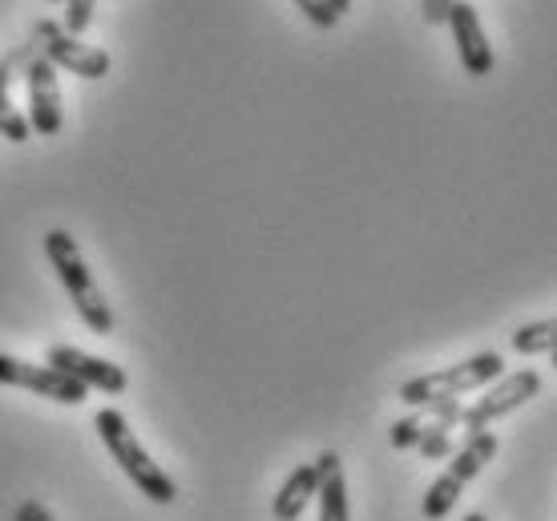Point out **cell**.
Instances as JSON below:
<instances>
[{"mask_svg":"<svg viewBox=\"0 0 557 521\" xmlns=\"http://www.w3.org/2000/svg\"><path fill=\"white\" fill-rule=\"evenodd\" d=\"M0 134L9 141H28V122H25V113L16 110L13 98H9V77L0 73Z\"/></svg>","mask_w":557,"mask_h":521,"instance_id":"16","label":"cell"},{"mask_svg":"<svg viewBox=\"0 0 557 521\" xmlns=\"http://www.w3.org/2000/svg\"><path fill=\"white\" fill-rule=\"evenodd\" d=\"M497 376H505V360L497 352H476L469 356L465 364L441 368V372H429V376H417L400 388V400L408 409H429L436 400H460L465 393H476L493 384Z\"/></svg>","mask_w":557,"mask_h":521,"instance_id":"3","label":"cell"},{"mask_svg":"<svg viewBox=\"0 0 557 521\" xmlns=\"http://www.w3.org/2000/svg\"><path fill=\"white\" fill-rule=\"evenodd\" d=\"M25 85H28V129H37L41 138H53L61 129V85H57V70L45 61L41 53L28 61L25 70Z\"/></svg>","mask_w":557,"mask_h":521,"instance_id":"7","label":"cell"},{"mask_svg":"<svg viewBox=\"0 0 557 521\" xmlns=\"http://www.w3.org/2000/svg\"><path fill=\"white\" fill-rule=\"evenodd\" d=\"M33 41H37L41 57L53 70H70V73H77V77H85V82H98V77L110 73V53L98 49V45H85V41H77V37H70V33L61 28V21L41 16L37 28H33Z\"/></svg>","mask_w":557,"mask_h":521,"instance_id":"4","label":"cell"},{"mask_svg":"<svg viewBox=\"0 0 557 521\" xmlns=\"http://www.w3.org/2000/svg\"><path fill=\"white\" fill-rule=\"evenodd\" d=\"M49 4H61V0H49Z\"/></svg>","mask_w":557,"mask_h":521,"instance_id":"25","label":"cell"},{"mask_svg":"<svg viewBox=\"0 0 557 521\" xmlns=\"http://www.w3.org/2000/svg\"><path fill=\"white\" fill-rule=\"evenodd\" d=\"M295 9H304V16L315 28H335V21H339V16L327 9V0H295Z\"/></svg>","mask_w":557,"mask_h":521,"instance_id":"19","label":"cell"},{"mask_svg":"<svg viewBox=\"0 0 557 521\" xmlns=\"http://www.w3.org/2000/svg\"><path fill=\"white\" fill-rule=\"evenodd\" d=\"M554 339H557L554 320H537V324L517 327L509 344H513V352H521V356H545V352H554Z\"/></svg>","mask_w":557,"mask_h":521,"instance_id":"14","label":"cell"},{"mask_svg":"<svg viewBox=\"0 0 557 521\" xmlns=\"http://www.w3.org/2000/svg\"><path fill=\"white\" fill-rule=\"evenodd\" d=\"M94 429H98L101 445L110 449L113 461L122 466V473L138 485V494L150 497L153 506H170V501L178 497L174 481L166 477V469L158 466V461H150V452L141 449V441L134 437V429H129V421L122 417V412L101 409L98 417H94Z\"/></svg>","mask_w":557,"mask_h":521,"instance_id":"1","label":"cell"},{"mask_svg":"<svg viewBox=\"0 0 557 521\" xmlns=\"http://www.w3.org/2000/svg\"><path fill=\"white\" fill-rule=\"evenodd\" d=\"M448 9H453V0H420V13L429 25H445Z\"/></svg>","mask_w":557,"mask_h":521,"instance_id":"21","label":"cell"},{"mask_svg":"<svg viewBox=\"0 0 557 521\" xmlns=\"http://www.w3.org/2000/svg\"><path fill=\"white\" fill-rule=\"evenodd\" d=\"M429 421H436V424H445V429H457L460 424V400H436V405H429Z\"/></svg>","mask_w":557,"mask_h":521,"instance_id":"20","label":"cell"},{"mask_svg":"<svg viewBox=\"0 0 557 521\" xmlns=\"http://www.w3.org/2000/svg\"><path fill=\"white\" fill-rule=\"evenodd\" d=\"M0 384H13V388H28L37 396H49L57 405H82L85 388L77 381H70L65 372H57L49 364H28V360H16V356L0 352Z\"/></svg>","mask_w":557,"mask_h":521,"instance_id":"6","label":"cell"},{"mask_svg":"<svg viewBox=\"0 0 557 521\" xmlns=\"http://www.w3.org/2000/svg\"><path fill=\"white\" fill-rule=\"evenodd\" d=\"M493 452H497V437H493L488 429H473V433L465 437V445L457 449V457L448 461L445 473H453L460 485H469V481H473L476 473H481V469L493 461Z\"/></svg>","mask_w":557,"mask_h":521,"instance_id":"12","label":"cell"},{"mask_svg":"<svg viewBox=\"0 0 557 521\" xmlns=\"http://www.w3.org/2000/svg\"><path fill=\"white\" fill-rule=\"evenodd\" d=\"M417 449L424 452V461H445V457H453V429H445V424L436 421H420Z\"/></svg>","mask_w":557,"mask_h":521,"instance_id":"15","label":"cell"},{"mask_svg":"<svg viewBox=\"0 0 557 521\" xmlns=\"http://www.w3.org/2000/svg\"><path fill=\"white\" fill-rule=\"evenodd\" d=\"M61 4H65V21H61V28H65L70 37H82L85 28H89V21H94L98 0H61Z\"/></svg>","mask_w":557,"mask_h":521,"instance_id":"17","label":"cell"},{"mask_svg":"<svg viewBox=\"0 0 557 521\" xmlns=\"http://www.w3.org/2000/svg\"><path fill=\"white\" fill-rule=\"evenodd\" d=\"M445 25L453 28V41H457V57L469 77H485L493 73V49H488V37L481 28V16L469 0H453Z\"/></svg>","mask_w":557,"mask_h":521,"instance_id":"9","label":"cell"},{"mask_svg":"<svg viewBox=\"0 0 557 521\" xmlns=\"http://www.w3.org/2000/svg\"><path fill=\"white\" fill-rule=\"evenodd\" d=\"M315 489H320V473H315V466L295 469L292 477L283 481V489L275 494V506H271L275 521H299L304 518V509L311 506Z\"/></svg>","mask_w":557,"mask_h":521,"instance_id":"11","label":"cell"},{"mask_svg":"<svg viewBox=\"0 0 557 521\" xmlns=\"http://www.w3.org/2000/svg\"><path fill=\"white\" fill-rule=\"evenodd\" d=\"M420 421H424V417H405V421L392 424V449H417Z\"/></svg>","mask_w":557,"mask_h":521,"instance_id":"18","label":"cell"},{"mask_svg":"<svg viewBox=\"0 0 557 521\" xmlns=\"http://www.w3.org/2000/svg\"><path fill=\"white\" fill-rule=\"evenodd\" d=\"M327 9H332L335 16H344L351 9V0H327Z\"/></svg>","mask_w":557,"mask_h":521,"instance_id":"23","label":"cell"},{"mask_svg":"<svg viewBox=\"0 0 557 521\" xmlns=\"http://www.w3.org/2000/svg\"><path fill=\"white\" fill-rule=\"evenodd\" d=\"M13 521H53V518H49V509H45L41 501H21Z\"/></svg>","mask_w":557,"mask_h":521,"instance_id":"22","label":"cell"},{"mask_svg":"<svg viewBox=\"0 0 557 521\" xmlns=\"http://www.w3.org/2000/svg\"><path fill=\"white\" fill-rule=\"evenodd\" d=\"M460 489H465V485H460L453 473H441V477L429 485V494H424V506H420V509H424V518H429V521H445L448 513H453V506H457Z\"/></svg>","mask_w":557,"mask_h":521,"instance_id":"13","label":"cell"},{"mask_svg":"<svg viewBox=\"0 0 557 521\" xmlns=\"http://www.w3.org/2000/svg\"><path fill=\"white\" fill-rule=\"evenodd\" d=\"M488 393L476 396L473 409L460 412V424H469V433L473 429H485V424H493L497 417H505V412L521 409L525 400H533V396L542 393V372H533V368H521V372H509V376H497L493 384H485Z\"/></svg>","mask_w":557,"mask_h":521,"instance_id":"5","label":"cell"},{"mask_svg":"<svg viewBox=\"0 0 557 521\" xmlns=\"http://www.w3.org/2000/svg\"><path fill=\"white\" fill-rule=\"evenodd\" d=\"M45 364L57 368V372H65L70 381L82 384L85 393H89V388H101V393H126V384H129V376L117 364L98 360V356L82 352V348H65V344L49 348V360H45Z\"/></svg>","mask_w":557,"mask_h":521,"instance_id":"8","label":"cell"},{"mask_svg":"<svg viewBox=\"0 0 557 521\" xmlns=\"http://www.w3.org/2000/svg\"><path fill=\"white\" fill-rule=\"evenodd\" d=\"M315 473H320V521H348V485H344V469L335 452L315 457Z\"/></svg>","mask_w":557,"mask_h":521,"instance_id":"10","label":"cell"},{"mask_svg":"<svg viewBox=\"0 0 557 521\" xmlns=\"http://www.w3.org/2000/svg\"><path fill=\"white\" fill-rule=\"evenodd\" d=\"M45 255H49V263H53L61 287L70 291L73 308H77V315L85 320V327L98 332V336H110L113 311H110V303H106V296H101L94 271L85 268L82 247L73 243L70 231H49V235H45Z\"/></svg>","mask_w":557,"mask_h":521,"instance_id":"2","label":"cell"},{"mask_svg":"<svg viewBox=\"0 0 557 521\" xmlns=\"http://www.w3.org/2000/svg\"><path fill=\"white\" fill-rule=\"evenodd\" d=\"M465 521H488V518H485V513H469Z\"/></svg>","mask_w":557,"mask_h":521,"instance_id":"24","label":"cell"}]
</instances>
